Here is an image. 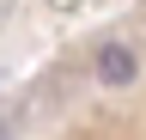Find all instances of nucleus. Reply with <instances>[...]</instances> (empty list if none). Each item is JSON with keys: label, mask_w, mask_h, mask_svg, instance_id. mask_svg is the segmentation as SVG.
<instances>
[{"label": "nucleus", "mask_w": 146, "mask_h": 140, "mask_svg": "<svg viewBox=\"0 0 146 140\" xmlns=\"http://www.w3.org/2000/svg\"><path fill=\"white\" fill-rule=\"evenodd\" d=\"M134 73H140L134 43H104V49H98V79H104V85H134Z\"/></svg>", "instance_id": "1"}]
</instances>
